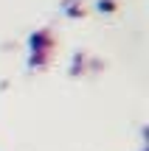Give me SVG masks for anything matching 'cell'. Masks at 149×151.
<instances>
[]
</instances>
